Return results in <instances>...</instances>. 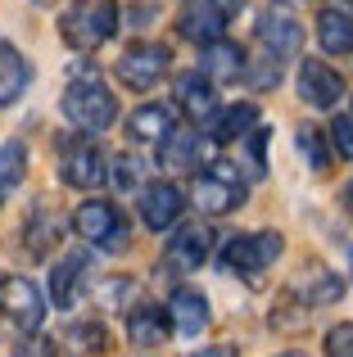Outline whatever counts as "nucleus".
<instances>
[{
	"mask_svg": "<svg viewBox=\"0 0 353 357\" xmlns=\"http://www.w3.org/2000/svg\"><path fill=\"white\" fill-rule=\"evenodd\" d=\"M245 199H249V176L236 172V163H227V158H213L209 167L190 172V204L204 218H231L245 208Z\"/></svg>",
	"mask_w": 353,
	"mask_h": 357,
	"instance_id": "5",
	"label": "nucleus"
},
{
	"mask_svg": "<svg viewBox=\"0 0 353 357\" xmlns=\"http://www.w3.org/2000/svg\"><path fill=\"white\" fill-rule=\"evenodd\" d=\"M172 312H168V303H150V298H141V303H132L123 312V335H127V344L132 349H163V344L172 340Z\"/></svg>",
	"mask_w": 353,
	"mask_h": 357,
	"instance_id": "14",
	"label": "nucleus"
},
{
	"mask_svg": "<svg viewBox=\"0 0 353 357\" xmlns=\"http://www.w3.org/2000/svg\"><path fill=\"white\" fill-rule=\"evenodd\" d=\"M59 231H63V222H59V213L45 204V195L27 208V218H23V227H18V244H23V253L32 262H41V258H50V249H54V240H59Z\"/></svg>",
	"mask_w": 353,
	"mask_h": 357,
	"instance_id": "20",
	"label": "nucleus"
},
{
	"mask_svg": "<svg viewBox=\"0 0 353 357\" xmlns=\"http://www.w3.org/2000/svg\"><path fill=\"white\" fill-rule=\"evenodd\" d=\"M0 208H5V185H0Z\"/></svg>",
	"mask_w": 353,
	"mask_h": 357,
	"instance_id": "38",
	"label": "nucleus"
},
{
	"mask_svg": "<svg viewBox=\"0 0 353 357\" xmlns=\"http://www.w3.org/2000/svg\"><path fill=\"white\" fill-rule=\"evenodd\" d=\"M168 312H172V326L176 335H186V340H200V331L209 326V294H204L200 285H172L168 294Z\"/></svg>",
	"mask_w": 353,
	"mask_h": 357,
	"instance_id": "23",
	"label": "nucleus"
},
{
	"mask_svg": "<svg viewBox=\"0 0 353 357\" xmlns=\"http://www.w3.org/2000/svg\"><path fill=\"white\" fill-rule=\"evenodd\" d=\"M32 86V59L14 41H0V109L18 105Z\"/></svg>",
	"mask_w": 353,
	"mask_h": 357,
	"instance_id": "24",
	"label": "nucleus"
},
{
	"mask_svg": "<svg viewBox=\"0 0 353 357\" xmlns=\"http://www.w3.org/2000/svg\"><path fill=\"white\" fill-rule=\"evenodd\" d=\"M186 204H190V190H181L176 181H145L141 195H136V213H141V222L154 231V236H163V231H172L176 222L186 218Z\"/></svg>",
	"mask_w": 353,
	"mask_h": 357,
	"instance_id": "12",
	"label": "nucleus"
},
{
	"mask_svg": "<svg viewBox=\"0 0 353 357\" xmlns=\"http://www.w3.org/2000/svg\"><path fill=\"white\" fill-rule=\"evenodd\" d=\"M349 267H353V249H349Z\"/></svg>",
	"mask_w": 353,
	"mask_h": 357,
	"instance_id": "40",
	"label": "nucleus"
},
{
	"mask_svg": "<svg viewBox=\"0 0 353 357\" xmlns=\"http://www.w3.org/2000/svg\"><path fill=\"white\" fill-rule=\"evenodd\" d=\"M340 204H345V208H353V181L345 185V190H340Z\"/></svg>",
	"mask_w": 353,
	"mask_h": 357,
	"instance_id": "37",
	"label": "nucleus"
},
{
	"mask_svg": "<svg viewBox=\"0 0 353 357\" xmlns=\"http://www.w3.org/2000/svg\"><path fill=\"white\" fill-rule=\"evenodd\" d=\"M213 136L204 131V122H190V127H176L168 140L159 145V163L181 167V172H200V167L213 163Z\"/></svg>",
	"mask_w": 353,
	"mask_h": 357,
	"instance_id": "16",
	"label": "nucleus"
},
{
	"mask_svg": "<svg viewBox=\"0 0 353 357\" xmlns=\"http://www.w3.org/2000/svg\"><path fill=\"white\" fill-rule=\"evenodd\" d=\"M294 96L308 109L331 114V109H340V100H345V77H340L326 59H299V68H294Z\"/></svg>",
	"mask_w": 353,
	"mask_h": 357,
	"instance_id": "13",
	"label": "nucleus"
},
{
	"mask_svg": "<svg viewBox=\"0 0 353 357\" xmlns=\"http://www.w3.org/2000/svg\"><path fill=\"white\" fill-rule=\"evenodd\" d=\"M54 172H59L63 185L91 195L109 181V154L96 145V131L68 127L54 136Z\"/></svg>",
	"mask_w": 353,
	"mask_h": 357,
	"instance_id": "3",
	"label": "nucleus"
},
{
	"mask_svg": "<svg viewBox=\"0 0 353 357\" xmlns=\"http://www.w3.org/2000/svg\"><path fill=\"white\" fill-rule=\"evenodd\" d=\"M200 68L209 73L218 86H231V82H245L249 73V50L231 36H218V41L200 45Z\"/></svg>",
	"mask_w": 353,
	"mask_h": 357,
	"instance_id": "21",
	"label": "nucleus"
},
{
	"mask_svg": "<svg viewBox=\"0 0 353 357\" xmlns=\"http://www.w3.org/2000/svg\"><path fill=\"white\" fill-rule=\"evenodd\" d=\"M254 41H258V50H263V54H272V59H281V63L299 59V50H303V23L294 18L290 0H272V5L258 14Z\"/></svg>",
	"mask_w": 353,
	"mask_h": 357,
	"instance_id": "9",
	"label": "nucleus"
},
{
	"mask_svg": "<svg viewBox=\"0 0 353 357\" xmlns=\"http://www.w3.org/2000/svg\"><path fill=\"white\" fill-rule=\"evenodd\" d=\"M68 227L82 244L105 249V253H118V249L132 244V222H127V213L118 208L114 199H82L77 208H73Z\"/></svg>",
	"mask_w": 353,
	"mask_h": 357,
	"instance_id": "6",
	"label": "nucleus"
},
{
	"mask_svg": "<svg viewBox=\"0 0 353 357\" xmlns=\"http://www.w3.org/2000/svg\"><path fill=\"white\" fill-rule=\"evenodd\" d=\"M123 23H132V27H150L154 18H159V0H127V9H123Z\"/></svg>",
	"mask_w": 353,
	"mask_h": 357,
	"instance_id": "35",
	"label": "nucleus"
},
{
	"mask_svg": "<svg viewBox=\"0 0 353 357\" xmlns=\"http://www.w3.org/2000/svg\"><path fill=\"white\" fill-rule=\"evenodd\" d=\"M87 289H91V253L87 249L63 253L50 267V307L54 312H73Z\"/></svg>",
	"mask_w": 353,
	"mask_h": 357,
	"instance_id": "15",
	"label": "nucleus"
},
{
	"mask_svg": "<svg viewBox=\"0 0 353 357\" xmlns=\"http://www.w3.org/2000/svg\"><path fill=\"white\" fill-rule=\"evenodd\" d=\"M317 45L322 54H353V9L345 5L317 9Z\"/></svg>",
	"mask_w": 353,
	"mask_h": 357,
	"instance_id": "25",
	"label": "nucleus"
},
{
	"mask_svg": "<svg viewBox=\"0 0 353 357\" xmlns=\"http://www.w3.org/2000/svg\"><path fill=\"white\" fill-rule=\"evenodd\" d=\"M63 340L77 344L82 353H109V349H114V344H109V331H105V321H100V317H96V321H73Z\"/></svg>",
	"mask_w": 353,
	"mask_h": 357,
	"instance_id": "29",
	"label": "nucleus"
},
{
	"mask_svg": "<svg viewBox=\"0 0 353 357\" xmlns=\"http://www.w3.org/2000/svg\"><path fill=\"white\" fill-rule=\"evenodd\" d=\"M281 253H285L281 231H231V236L218 244L213 262H218L222 276H236V280H245L249 289H263L267 271H272V262L281 258Z\"/></svg>",
	"mask_w": 353,
	"mask_h": 357,
	"instance_id": "2",
	"label": "nucleus"
},
{
	"mask_svg": "<svg viewBox=\"0 0 353 357\" xmlns=\"http://www.w3.org/2000/svg\"><path fill=\"white\" fill-rule=\"evenodd\" d=\"M132 276H114V280H100L96 285V298L100 307H114V312H127V298H132Z\"/></svg>",
	"mask_w": 353,
	"mask_h": 357,
	"instance_id": "32",
	"label": "nucleus"
},
{
	"mask_svg": "<svg viewBox=\"0 0 353 357\" xmlns=\"http://www.w3.org/2000/svg\"><path fill=\"white\" fill-rule=\"evenodd\" d=\"M322 349L331 357H353V321H340L326 331V340H322Z\"/></svg>",
	"mask_w": 353,
	"mask_h": 357,
	"instance_id": "34",
	"label": "nucleus"
},
{
	"mask_svg": "<svg viewBox=\"0 0 353 357\" xmlns=\"http://www.w3.org/2000/svg\"><path fill=\"white\" fill-rule=\"evenodd\" d=\"M141 167L145 163L136 154H127V149H123V154H114V158H109V181H114V190L118 195H141V185H145Z\"/></svg>",
	"mask_w": 353,
	"mask_h": 357,
	"instance_id": "28",
	"label": "nucleus"
},
{
	"mask_svg": "<svg viewBox=\"0 0 353 357\" xmlns=\"http://www.w3.org/2000/svg\"><path fill=\"white\" fill-rule=\"evenodd\" d=\"M281 59H272V54H249V73H245V86L249 91H272L276 82H281Z\"/></svg>",
	"mask_w": 353,
	"mask_h": 357,
	"instance_id": "31",
	"label": "nucleus"
},
{
	"mask_svg": "<svg viewBox=\"0 0 353 357\" xmlns=\"http://www.w3.org/2000/svg\"><path fill=\"white\" fill-rule=\"evenodd\" d=\"M258 105L254 100H236V105H222V109H213L209 118H204V131L213 136V145H231V140H245L249 131L258 127Z\"/></svg>",
	"mask_w": 353,
	"mask_h": 357,
	"instance_id": "22",
	"label": "nucleus"
},
{
	"mask_svg": "<svg viewBox=\"0 0 353 357\" xmlns=\"http://www.w3.org/2000/svg\"><path fill=\"white\" fill-rule=\"evenodd\" d=\"M240 5H245V0H181L172 27H176L181 41H190L195 50H200V45L227 36V27H231V18H236Z\"/></svg>",
	"mask_w": 353,
	"mask_h": 357,
	"instance_id": "8",
	"label": "nucleus"
},
{
	"mask_svg": "<svg viewBox=\"0 0 353 357\" xmlns=\"http://www.w3.org/2000/svg\"><path fill=\"white\" fill-rule=\"evenodd\" d=\"M294 149H299V158H303V167L308 172H326L331 167V158H336V145H331V131L326 127H313V122H303L299 131H294Z\"/></svg>",
	"mask_w": 353,
	"mask_h": 357,
	"instance_id": "26",
	"label": "nucleus"
},
{
	"mask_svg": "<svg viewBox=\"0 0 353 357\" xmlns=\"http://www.w3.org/2000/svg\"><path fill=\"white\" fill-rule=\"evenodd\" d=\"M326 131H331L336 154L345 158V163H353V109H349V114H336V118L326 122Z\"/></svg>",
	"mask_w": 353,
	"mask_h": 357,
	"instance_id": "33",
	"label": "nucleus"
},
{
	"mask_svg": "<svg viewBox=\"0 0 353 357\" xmlns=\"http://www.w3.org/2000/svg\"><path fill=\"white\" fill-rule=\"evenodd\" d=\"M32 5H50V0H32Z\"/></svg>",
	"mask_w": 353,
	"mask_h": 357,
	"instance_id": "39",
	"label": "nucleus"
},
{
	"mask_svg": "<svg viewBox=\"0 0 353 357\" xmlns=\"http://www.w3.org/2000/svg\"><path fill=\"white\" fill-rule=\"evenodd\" d=\"M59 114L68 118V127L96 131V136L118 122V96L96 73V63H87V54H77V63H73V77L59 96Z\"/></svg>",
	"mask_w": 353,
	"mask_h": 357,
	"instance_id": "1",
	"label": "nucleus"
},
{
	"mask_svg": "<svg viewBox=\"0 0 353 357\" xmlns=\"http://www.w3.org/2000/svg\"><path fill=\"white\" fill-rule=\"evenodd\" d=\"M213 253H218V231L204 222H176L168 244H163V267L186 276V271H200Z\"/></svg>",
	"mask_w": 353,
	"mask_h": 357,
	"instance_id": "10",
	"label": "nucleus"
},
{
	"mask_svg": "<svg viewBox=\"0 0 353 357\" xmlns=\"http://www.w3.org/2000/svg\"><path fill=\"white\" fill-rule=\"evenodd\" d=\"M123 27V5L118 0H73L59 9V41L73 54H91L105 41H114Z\"/></svg>",
	"mask_w": 353,
	"mask_h": 357,
	"instance_id": "4",
	"label": "nucleus"
},
{
	"mask_svg": "<svg viewBox=\"0 0 353 357\" xmlns=\"http://www.w3.org/2000/svg\"><path fill=\"white\" fill-rule=\"evenodd\" d=\"M50 312V294L36 289V280L27 276H0V317L14 321V331L23 335H36Z\"/></svg>",
	"mask_w": 353,
	"mask_h": 357,
	"instance_id": "11",
	"label": "nucleus"
},
{
	"mask_svg": "<svg viewBox=\"0 0 353 357\" xmlns=\"http://www.w3.org/2000/svg\"><path fill=\"white\" fill-rule=\"evenodd\" d=\"M267 136H272L267 122H258V127L245 136V158H249L245 176H249V181H263V176H267Z\"/></svg>",
	"mask_w": 353,
	"mask_h": 357,
	"instance_id": "30",
	"label": "nucleus"
},
{
	"mask_svg": "<svg viewBox=\"0 0 353 357\" xmlns=\"http://www.w3.org/2000/svg\"><path fill=\"white\" fill-rule=\"evenodd\" d=\"M290 298H299L308 312H317V307H331V303L345 298V280H340L326 262H303L294 285H290Z\"/></svg>",
	"mask_w": 353,
	"mask_h": 357,
	"instance_id": "19",
	"label": "nucleus"
},
{
	"mask_svg": "<svg viewBox=\"0 0 353 357\" xmlns=\"http://www.w3.org/2000/svg\"><path fill=\"white\" fill-rule=\"evenodd\" d=\"M168 73H172V50L163 41H132L114 59V77L123 82L127 91H136V96L154 91Z\"/></svg>",
	"mask_w": 353,
	"mask_h": 357,
	"instance_id": "7",
	"label": "nucleus"
},
{
	"mask_svg": "<svg viewBox=\"0 0 353 357\" xmlns=\"http://www.w3.org/2000/svg\"><path fill=\"white\" fill-rule=\"evenodd\" d=\"M172 105L181 109L186 122H204L218 109V82H213L200 63H195V68H181L172 77Z\"/></svg>",
	"mask_w": 353,
	"mask_h": 357,
	"instance_id": "17",
	"label": "nucleus"
},
{
	"mask_svg": "<svg viewBox=\"0 0 353 357\" xmlns=\"http://www.w3.org/2000/svg\"><path fill=\"white\" fill-rule=\"evenodd\" d=\"M18 353H54V340H23Z\"/></svg>",
	"mask_w": 353,
	"mask_h": 357,
	"instance_id": "36",
	"label": "nucleus"
},
{
	"mask_svg": "<svg viewBox=\"0 0 353 357\" xmlns=\"http://www.w3.org/2000/svg\"><path fill=\"white\" fill-rule=\"evenodd\" d=\"M176 118H181V109H176L172 100L168 105H163V100H145V105H136L132 114H127V136H132L136 145H154L159 149L163 140L181 127Z\"/></svg>",
	"mask_w": 353,
	"mask_h": 357,
	"instance_id": "18",
	"label": "nucleus"
},
{
	"mask_svg": "<svg viewBox=\"0 0 353 357\" xmlns=\"http://www.w3.org/2000/svg\"><path fill=\"white\" fill-rule=\"evenodd\" d=\"M23 176H27V145L18 136L0 140V185H5V190H18Z\"/></svg>",
	"mask_w": 353,
	"mask_h": 357,
	"instance_id": "27",
	"label": "nucleus"
}]
</instances>
